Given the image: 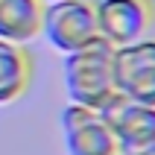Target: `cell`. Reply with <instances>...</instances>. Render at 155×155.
Listing matches in <instances>:
<instances>
[{"instance_id": "2", "label": "cell", "mask_w": 155, "mask_h": 155, "mask_svg": "<svg viewBox=\"0 0 155 155\" xmlns=\"http://www.w3.org/2000/svg\"><path fill=\"white\" fill-rule=\"evenodd\" d=\"M41 32L64 56L79 50V47H85V44H91L100 35L94 3L91 0H56V3H44Z\"/></svg>"}, {"instance_id": "5", "label": "cell", "mask_w": 155, "mask_h": 155, "mask_svg": "<svg viewBox=\"0 0 155 155\" xmlns=\"http://www.w3.org/2000/svg\"><path fill=\"white\" fill-rule=\"evenodd\" d=\"M97 29L114 47L132 44L149 32L155 24V3L152 0H100L97 3Z\"/></svg>"}, {"instance_id": "7", "label": "cell", "mask_w": 155, "mask_h": 155, "mask_svg": "<svg viewBox=\"0 0 155 155\" xmlns=\"http://www.w3.org/2000/svg\"><path fill=\"white\" fill-rule=\"evenodd\" d=\"M41 0H0V41H32L41 32Z\"/></svg>"}, {"instance_id": "6", "label": "cell", "mask_w": 155, "mask_h": 155, "mask_svg": "<svg viewBox=\"0 0 155 155\" xmlns=\"http://www.w3.org/2000/svg\"><path fill=\"white\" fill-rule=\"evenodd\" d=\"M61 129H64L68 155H114V152H120L114 132L103 123L97 108L68 103L64 111H61Z\"/></svg>"}, {"instance_id": "10", "label": "cell", "mask_w": 155, "mask_h": 155, "mask_svg": "<svg viewBox=\"0 0 155 155\" xmlns=\"http://www.w3.org/2000/svg\"><path fill=\"white\" fill-rule=\"evenodd\" d=\"M41 3H56V0H41Z\"/></svg>"}, {"instance_id": "9", "label": "cell", "mask_w": 155, "mask_h": 155, "mask_svg": "<svg viewBox=\"0 0 155 155\" xmlns=\"http://www.w3.org/2000/svg\"><path fill=\"white\" fill-rule=\"evenodd\" d=\"M114 155H132V152H114Z\"/></svg>"}, {"instance_id": "1", "label": "cell", "mask_w": 155, "mask_h": 155, "mask_svg": "<svg viewBox=\"0 0 155 155\" xmlns=\"http://www.w3.org/2000/svg\"><path fill=\"white\" fill-rule=\"evenodd\" d=\"M64 91L70 103L100 108L114 88V44L97 35L91 44L64 56Z\"/></svg>"}, {"instance_id": "3", "label": "cell", "mask_w": 155, "mask_h": 155, "mask_svg": "<svg viewBox=\"0 0 155 155\" xmlns=\"http://www.w3.org/2000/svg\"><path fill=\"white\" fill-rule=\"evenodd\" d=\"M97 114L114 132L120 152L135 155V152H143V149L155 147V105L135 103L126 94L114 91L97 108Z\"/></svg>"}, {"instance_id": "8", "label": "cell", "mask_w": 155, "mask_h": 155, "mask_svg": "<svg viewBox=\"0 0 155 155\" xmlns=\"http://www.w3.org/2000/svg\"><path fill=\"white\" fill-rule=\"evenodd\" d=\"M29 76H32V64L26 50L21 44L0 41V105L15 103L26 91Z\"/></svg>"}, {"instance_id": "4", "label": "cell", "mask_w": 155, "mask_h": 155, "mask_svg": "<svg viewBox=\"0 0 155 155\" xmlns=\"http://www.w3.org/2000/svg\"><path fill=\"white\" fill-rule=\"evenodd\" d=\"M114 88L135 103L155 105V35L114 47Z\"/></svg>"}]
</instances>
